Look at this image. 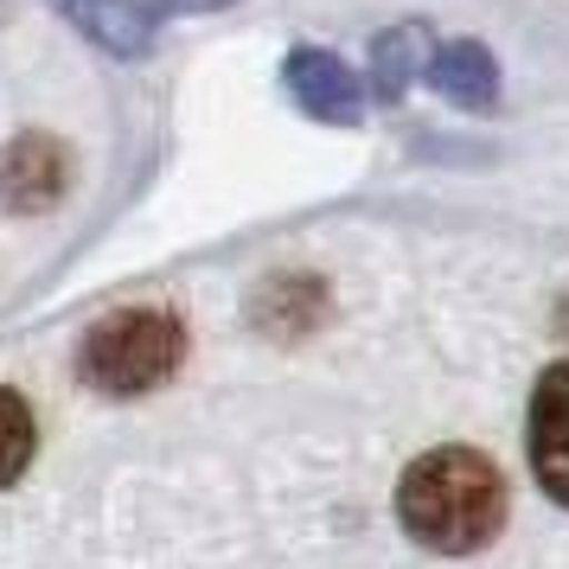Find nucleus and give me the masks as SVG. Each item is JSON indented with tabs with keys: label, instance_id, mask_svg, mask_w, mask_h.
<instances>
[{
	"label": "nucleus",
	"instance_id": "obj_1",
	"mask_svg": "<svg viewBox=\"0 0 569 569\" xmlns=\"http://www.w3.org/2000/svg\"><path fill=\"white\" fill-rule=\"evenodd\" d=\"M397 512H403V531L416 543L467 557V550H480L506 525V480L473 448H436V455H422L403 473Z\"/></svg>",
	"mask_w": 569,
	"mask_h": 569
},
{
	"label": "nucleus",
	"instance_id": "obj_2",
	"mask_svg": "<svg viewBox=\"0 0 569 569\" xmlns=\"http://www.w3.org/2000/svg\"><path fill=\"white\" fill-rule=\"evenodd\" d=\"M180 352H186V333L173 313L129 308V313H109L103 327H90L78 371L83 385L103 390V397H141V390L167 385L180 371Z\"/></svg>",
	"mask_w": 569,
	"mask_h": 569
},
{
	"label": "nucleus",
	"instance_id": "obj_3",
	"mask_svg": "<svg viewBox=\"0 0 569 569\" xmlns=\"http://www.w3.org/2000/svg\"><path fill=\"white\" fill-rule=\"evenodd\" d=\"M282 83L288 97L308 109L313 122H333V129H359L365 122V83L346 58L320 52V46H295L282 58Z\"/></svg>",
	"mask_w": 569,
	"mask_h": 569
},
{
	"label": "nucleus",
	"instance_id": "obj_4",
	"mask_svg": "<svg viewBox=\"0 0 569 569\" xmlns=\"http://www.w3.org/2000/svg\"><path fill=\"white\" fill-rule=\"evenodd\" d=\"M71 186V160L52 134H13L0 148V206L7 211H52Z\"/></svg>",
	"mask_w": 569,
	"mask_h": 569
},
{
	"label": "nucleus",
	"instance_id": "obj_5",
	"mask_svg": "<svg viewBox=\"0 0 569 569\" xmlns=\"http://www.w3.org/2000/svg\"><path fill=\"white\" fill-rule=\"evenodd\" d=\"M531 467L550 499L569 506V365H550L531 397Z\"/></svg>",
	"mask_w": 569,
	"mask_h": 569
},
{
	"label": "nucleus",
	"instance_id": "obj_6",
	"mask_svg": "<svg viewBox=\"0 0 569 569\" xmlns=\"http://www.w3.org/2000/svg\"><path fill=\"white\" fill-rule=\"evenodd\" d=\"M52 7L83 32V39H97V46L116 52V58H141L154 46V27H160V13L148 0H52Z\"/></svg>",
	"mask_w": 569,
	"mask_h": 569
},
{
	"label": "nucleus",
	"instance_id": "obj_7",
	"mask_svg": "<svg viewBox=\"0 0 569 569\" xmlns=\"http://www.w3.org/2000/svg\"><path fill=\"white\" fill-rule=\"evenodd\" d=\"M422 78L436 83L455 109H473V116H487L499 103V64H492V52L480 39H448V46H436Z\"/></svg>",
	"mask_w": 569,
	"mask_h": 569
},
{
	"label": "nucleus",
	"instance_id": "obj_8",
	"mask_svg": "<svg viewBox=\"0 0 569 569\" xmlns=\"http://www.w3.org/2000/svg\"><path fill=\"white\" fill-rule=\"evenodd\" d=\"M429 52H436V46H429V27H416V20L378 32V46H371V90H378L385 103H397V97L429 71Z\"/></svg>",
	"mask_w": 569,
	"mask_h": 569
},
{
	"label": "nucleus",
	"instance_id": "obj_9",
	"mask_svg": "<svg viewBox=\"0 0 569 569\" xmlns=\"http://www.w3.org/2000/svg\"><path fill=\"white\" fill-rule=\"evenodd\" d=\"M27 461H32V410L13 390H0V487L20 480Z\"/></svg>",
	"mask_w": 569,
	"mask_h": 569
},
{
	"label": "nucleus",
	"instance_id": "obj_10",
	"mask_svg": "<svg viewBox=\"0 0 569 569\" xmlns=\"http://www.w3.org/2000/svg\"><path fill=\"white\" fill-rule=\"evenodd\" d=\"M160 20H173V13H218V7H231V0H148Z\"/></svg>",
	"mask_w": 569,
	"mask_h": 569
}]
</instances>
